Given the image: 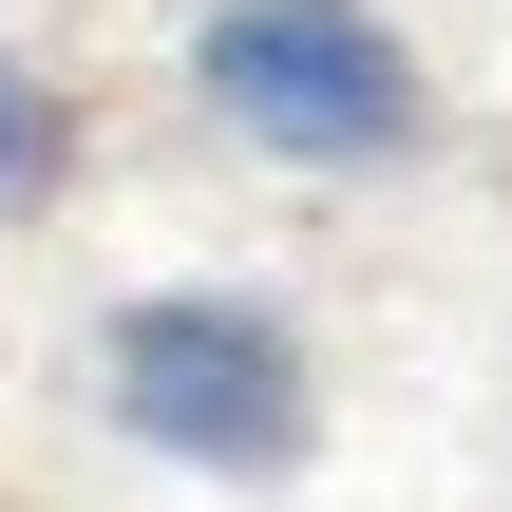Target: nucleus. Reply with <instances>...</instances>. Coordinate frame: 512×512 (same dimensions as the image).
Returning a JSON list of instances; mask_svg holds the SVG:
<instances>
[{
  "label": "nucleus",
  "instance_id": "f257e3e1",
  "mask_svg": "<svg viewBox=\"0 0 512 512\" xmlns=\"http://www.w3.org/2000/svg\"><path fill=\"white\" fill-rule=\"evenodd\" d=\"M95 418L152 456V475H209V494H285L323 456V342L304 304L266 285H133L95 323Z\"/></svg>",
  "mask_w": 512,
  "mask_h": 512
},
{
  "label": "nucleus",
  "instance_id": "f03ea898",
  "mask_svg": "<svg viewBox=\"0 0 512 512\" xmlns=\"http://www.w3.org/2000/svg\"><path fill=\"white\" fill-rule=\"evenodd\" d=\"M190 114L266 171H323V190L437 152V76L380 0H209L190 19Z\"/></svg>",
  "mask_w": 512,
  "mask_h": 512
},
{
  "label": "nucleus",
  "instance_id": "7ed1b4c3",
  "mask_svg": "<svg viewBox=\"0 0 512 512\" xmlns=\"http://www.w3.org/2000/svg\"><path fill=\"white\" fill-rule=\"evenodd\" d=\"M57 190H76V95L0 38V228H19V209H57Z\"/></svg>",
  "mask_w": 512,
  "mask_h": 512
}]
</instances>
